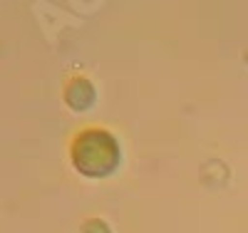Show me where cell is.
<instances>
[{
    "label": "cell",
    "instance_id": "2",
    "mask_svg": "<svg viewBox=\"0 0 248 233\" xmlns=\"http://www.w3.org/2000/svg\"><path fill=\"white\" fill-rule=\"evenodd\" d=\"M97 99V92H94V84L87 79V77H72L65 87V102L75 112H85L90 109Z\"/></svg>",
    "mask_w": 248,
    "mask_h": 233
},
{
    "label": "cell",
    "instance_id": "3",
    "mask_svg": "<svg viewBox=\"0 0 248 233\" xmlns=\"http://www.w3.org/2000/svg\"><path fill=\"white\" fill-rule=\"evenodd\" d=\"M82 233H112V231L102 218H90V221H85V226H82Z\"/></svg>",
    "mask_w": 248,
    "mask_h": 233
},
{
    "label": "cell",
    "instance_id": "1",
    "mask_svg": "<svg viewBox=\"0 0 248 233\" xmlns=\"http://www.w3.org/2000/svg\"><path fill=\"white\" fill-rule=\"evenodd\" d=\"M70 156H72L75 169L82 176L102 179V176H109L119 166L122 152H119L117 139L109 132H105V129H85L72 139Z\"/></svg>",
    "mask_w": 248,
    "mask_h": 233
}]
</instances>
